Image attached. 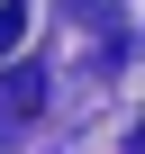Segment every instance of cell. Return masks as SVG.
Returning <instances> with one entry per match:
<instances>
[{
    "label": "cell",
    "instance_id": "1",
    "mask_svg": "<svg viewBox=\"0 0 145 154\" xmlns=\"http://www.w3.org/2000/svg\"><path fill=\"white\" fill-rule=\"evenodd\" d=\"M45 91H54L45 72H0V145H18V136L45 118Z\"/></svg>",
    "mask_w": 145,
    "mask_h": 154
},
{
    "label": "cell",
    "instance_id": "2",
    "mask_svg": "<svg viewBox=\"0 0 145 154\" xmlns=\"http://www.w3.org/2000/svg\"><path fill=\"white\" fill-rule=\"evenodd\" d=\"M18 36H27V9H0V63L18 54Z\"/></svg>",
    "mask_w": 145,
    "mask_h": 154
}]
</instances>
